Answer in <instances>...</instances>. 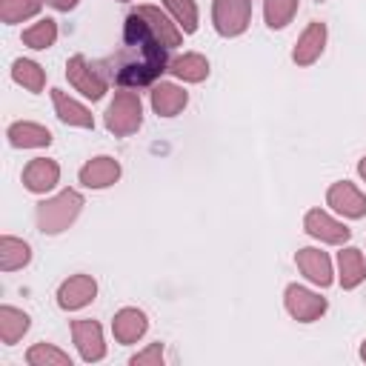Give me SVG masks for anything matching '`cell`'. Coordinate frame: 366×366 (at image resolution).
Instances as JSON below:
<instances>
[{
  "label": "cell",
  "instance_id": "21",
  "mask_svg": "<svg viewBox=\"0 0 366 366\" xmlns=\"http://www.w3.org/2000/svg\"><path fill=\"white\" fill-rule=\"evenodd\" d=\"M169 71L177 77V80H186V83H200L209 77V60L197 51H189V54H180L169 63Z\"/></svg>",
  "mask_w": 366,
  "mask_h": 366
},
{
  "label": "cell",
  "instance_id": "10",
  "mask_svg": "<svg viewBox=\"0 0 366 366\" xmlns=\"http://www.w3.org/2000/svg\"><path fill=\"white\" fill-rule=\"evenodd\" d=\"M71 337L80 349V357L86 363H94L106 355V343H103V329L97 320H71Z\"/></svg>",
  "mask_w": 366,
  "mask_h": 366
},
{
  "label": "cell",
  "instance_id": "27",
  "mask_svg": "<svg viewBox=\"0 0 366 366\" xmlns=\"http://www.w3.org/2000/svg\"><path fill=\"white\" fill-rule=\"evenodd\" d=\"M26 360L29 366H71V357L51 343H34L26 352Z\"/></svg>",
  "mask_w": 366,
  "mask_h": 366
},
{
  "label": "cell",
  "instance_id": "9",
  "mask_svg": "<svg viewBox=\"0 0 366 366\" xmlns=\"http://www.w3.org/2000/svg\"><path fill=\"white\" fill-rule=\"evenodd\" d=\"M326 200H329V206H332L335 212H340L343 217L357 220V217L366 214V194H363L355 183H349V180L332 183L329 192H326Z\"/></svg>",
  "mask_w": 366,
  "mask_h": 366
},
{
  "label": "cell",
  "instance_id": "16",
  "mask_svg": "<svg viewBox=\"0 0 366 366\" xmlns=\"http://www.w3.org/2000/svg\"><path fill=\"white\" fill-rule=\"evenodd\" d=\"M137 14L149 23V29L154 31V37H157L166 49L180 46V40H183L180 26H177V23H172V20H169V14H163L157 6H137Z\"/></svg>",
  "mask_w": 366,
  "mask_h": 366
},
{
  "label": "cell",
  "instance_id": "14",
  "mask_svg": "<svg viewBox=\"0 0 366 366\" xmlns=\"http://www.w3.org/2000/svg\"><path fill=\"white\" fill-rule=\"evenodd\" d=\"M80 183L89 186V189H106L112 183H117L120 177V163L109 154H100V157H92L83 169H80Z\"/></svg>",
  "mask_w": 366,
  "mask_h": 366
},
{
  "label": "cell",
  "instance_id": "30",
  "mask_svg": "<svg viewBox=\"0 0 366 366\" xmlns=\"http://www.w3.org/2000/svg\"><path fill=\"white\" fill-rule=\"evenodd\" d=\"M149 363H154V366L163 363V346L160 343H152L149 349H143L140 355L132 357V366H149Z\"/></svg>",
  "mask_w": 366,
  "mask_h": 366
},
{
  "label": "cell",
  "instance_id": "3",
  "mask_svg": "<svg viewBox=\"0 0 366 366\" xmlns=\"http://www.w3.org/2000/svg\"><path fill=\"white\" fill-rule=\"evenodd\" d=\"M143 123V103L137 92H117L106 109V129L114 137H129Z\"/></svg>",
  "mask_w": 366,
  "mask_h": 366
},
{
  "label": "cell",
  "instance_id": "29",
  "mask_svg": "<svg viewBox=\"0 0 366 366\" xmlns=\"http://www.w3.org/2000/svg\"><path fill=\"white\" fill-rule=\"evenodd\" d=\"M163 6L172 14V20L180 26V31L192 34L197 29V6H194V0H163Z\"/></svg>",
  "mask_w": 366,
  "mask_h": 366
},
{
  "label": "cell",
  "instance_id": "17",
  "mask_svg": "<svg viewBox=\"0 0 366 366\" xmlns=\"http://www.w3.org/2000/svg\"><path fill=\"white\" fill-rule=\"evenodd\" d=\"M9 143L14 149H46L51 143V132L40 123H31V120H17L9 126L6 132Z\"/></svg>",
  "mask_w": 366,
  "mask_h": 366
},
{
  "label": "cell",
  "instance_id": "8",
  "mask_svg": "<svg viewBox=\"0 0 366 366\" xmlns=\"http://www.w3.org/2000/svg\"><path fill=\"white\" fill-rule=\"evenodd\" d=\"M94 295H97V283L92 274H71L57 289V306L66 312H74V309L89 306L94 300Z\"/></svg>",
  "mask_w": 366,
  "mask_h": 366
},
{
  "label": "cell",
  "instance_id": "22",
  "mask_svg": "<svg viewBox=\"0 0 366 366\" xmlns=\"http://www.w3.org/2000/svg\"><path fill=\"white\" fill-rule=\"evenodd\" d=\"M29 260H31V246L26 240L11 237V234H3L0 237V269L3 272L23 269Z\"/></svg>",
  "mask_w": 366,
  "mask_h": 366
},
{
  "label": "cell",
  "instance_id": "31",
  "mask_svg": "<svg viewBox=\"0 0 366 366\" xmlns=\"http://www.w3.org/2000/svg\"><path fill=\"white\" fill-rule=\"evenodd\" d=\"M80 0H46V6H51V9H57V11H69V9H74Z\"/></svg>",
  "mask_w": 366,
  "mask_h": 366
},
{
  "label": "cell",
  "instance_id": "23",
  "mask_svg": "<svg viewBox=\"0 0 366 366\" xmlns=\"http://www.w3.org/2000/svg\"><path fill=\"white\" fill-rule=\"evenodd\" d=\"M31 320L26 312L14 309V306H0V340L6 346H14L26 332H29Z\"/></svg>",
  "mask_w": 366,
  "mask_h": 366
},
{
  "label": "cell",
  "instance_id": "15",
  "mask_svg": "<svg viewBox=\"0 0 366 366\" xmlns=\"http://www.w3.org/2000/svg\"><path fill=\"white\" fill-rule=\"evenodd\" d=\"M146 329H149V320H146V315H143L140 309H134V306L120 309V312L114 315V320H112L114 340H117V343H123V346L137 343V340L146 335Z\"/></svg>",
  "mask_w": 366,
  "mask_h": 366
},
{
  "label": "cell",
  "instance_id": "24",
  "mask_svg": "<svg viewBox=\"0 0 366 366\" xmlns=\"http://www.w3.org/2000/svg\"><path fill=\"white\" fill-rule=\"evenodd\" d=\"M11 77H14V83H20L23 89H29L34 94L43 92V86H46V71L34 60H26V57H17L11 63Z\"/></svg>",
  "mask_w": 366,
  "mask_h": 366
},
{
  "label": "cell",
  "instance_id": "12",
  "mask_svg": "<svg viewBox=\"0 0 366 366\" xmlns=\"http://www.w3.org/2000/svg\"><path fill=\"white\" fill-rule=\"evenodd\" d=\"M60 180V166L49 157H34L29 160V166L23 169V186L34 194H46L57 186Z\"/></svg>",
  "mask_w": 366,
  "mask_h": 366
},
{
  "label": "cell",
  "instance_id": "1",
  "mask_svg": "<svg viewBox=\"0 0 366 366\" xmlns=\"http://www.w3.org/2000/svg\"><path fill=\"white\" fill-rule=\"evenodd\" d=\"M100 69L117 86H129V89L149 86L163 71H169L166 46L154 37L149 23L137 11H132L126 17V23H123V43H120V49L112 51L106 60H100Z\"/></svg>",
  "mask_w": 366,
  "mask_h": 366
},
{
  "label": "cell",
  "instance_id": "4",
  "mask_svg": "<svg viewBox=\"0 0 366 366\" xmlns=\"http://www.w3.org/2000/svg\"><path fill=\"white\" fill-rule=\"evenodd\" d=\"M66 77H69V83H71L80 94H86L89 100H100V97L106 94V89H109V77L103 74L100 63H92V60H86L83 54L69 57V63H66Z\"/></svg>",
  "mask_w": 366,
  "mask_h": 366
},
{
  "label": "cell",
  "instance_id": "6",
  "mask_svg": "<svg viewBox=\"0 0 366 366\" xmlns=\"http://www.w3.org/2000/svg\"><path fill=\"white\" fill-rule=\"evenodd\" d=\"M283 303H286V312H289L295 320H300V323L317 320V317L326 312V306H329L326 297H320V295H315V292H309V289H303V286H297V283L286 286Z\"/></svg>",
  "mask_w": 366,
  "mask_h": 366
},
{
  "label": "cell",
  "instance_id": "13",
  "mask_svg": "<svg viewBox=\"0 0 366 366\" xmlns=\"http://www.w3.org/2000/svg\"><path fill=\"white\" fill-rule=\"evenodd\" d=\"M323 46H326V23L315 20L306 26V31L297 37L295 43V51H292V60L297 66H312L320 54H323Z\"/></svg>",
  "mask_w": 366,
  "mask_h": 366
},
{
  "label": "cell",
  "instance_id": "7",
  "mask_svg": "<svg viewBox=\"0 0 366 366\" xmlns=\"http://www.w3.org/2000/svg\"><path fill=\"white\" fill-rule=\"evenodd\" d=\"M303 229H306V234L317 237L320 243H332V246L346 243L349 234H352L349 226H343L340 220H335V217L326 214L323 209H312V212H306V217H303Z\"/></svg>",
  "mask_w": 366,
  "mask_h": 366
},
{
  "label": "cell",
  "instance_id": "19",
  "mask_svg": "<svg viewBox=\"0 0 366 366\" xmlns=\"http://www.w3.org/2000/svg\"><path fill=\"white\" fill-rule=\"evenodd\" d=\"M51 100H54V112H57V117H60L63 123L80 126V129H92V126H94L92 112H89L83 103H77L74 97H69L63 89H51Z\"/></svg>",
  "mask_w": 366,
  "mask_h": 366
},
{
  "label": "cell",
  "instance_id": "18",
  "mask_svg": "<svg viewBox=\"0 0 366 366\" xmlns=\"http://www.w3.org/2000/svg\"><path fill=\"white\" fill-rule=\"evenodd\" d=\"M186 103H189L186 89H180V86H174V83H157L154 92H152V109H154V114H160V117H174V114H180V112L186 109Z\"/></svg>",
  "mask_w": 366,
  "mask_h": 366
},
{
  "label": "cell",
  "instance_id": "32",
  "mask_svg": "<svg viewBox=\"0 0 366 366\" xmlns=\"http://www.w3.org/2000/svg\"><path fill=\"white\" fill-rule=\"evenodd\" d=\"M357 174L366 180V157H360V163H357Z\"/></svg>",
  "mask_w": 366,
  "mask_h": 366
},
{
  "label": "cell",
  "instance_id": "28",
  "mask_svg": "<svg viewBox=\"0 0 366 366\" xmlns=\"http://www.w3.org/2000/svg\"><path fill=\"white\" fill-rule=\"evenodd\" d=\"M43 0H0V20L3 23H23L40 11Z\"/></svg>",
  "mask_w": 366,
  "mask_h": 366
},
{
  "label": "cell",
  "instance_id": "25",
  "mask_svg": "<svg viewBox=\"0 0 366 366\" xmlns=\"http://www.w3.org/2000/svg\"><path fill=\"white\" fill-rule=\"evenodd\" d=\"M300 0H263V17L269 29H286L297 14Z\"/></svg>",
  "mask_w": 366,
  "mask_h": 366
},
{
  "label": "cell",
  "instance_id": "5",
  "mask_svg": "<svg viewBox=\"0 0 366 366\" xmlns=\"http://www.w3.org/2000/svg\"><path fill=\"white\" fill-rule=\"evenodd\" d=\"M212 20L217 34L223 37H237L249 29L252 20V0H214L212 6Z\"/></svg>",
  "mask_w": 366,
  "mask_h": 366
},
{
  "label": "cell",
  "instance_id": "26",
  "mask_svg": "<svg viewBox=\"0 0 366 366\" xmlns=\"http://www.w3.org/2000/svg\"><path fill=\"white\" fill-rule=\"evenodd\" d=\"M54 40H57V23L51 17H43V20H37L34 26H29L23 31V43L29 49H37V51L54 46Z\"/></svg>",
  "mask_w": 366,
  "mask_h": 366
},
{
  "label": "cell",
  "instance_id": "2",
  "mask_svg": "<svg viewBox=\"0 0 366 366\" xmlns=\"http://www.w3.org/2000/svg\"><path fill=\"white\" fill-rule=\"evenodd\" d=\"M80 209H83V194L77 189H63L60 194L37 203V212H34L37 229L43 234H60L77 220Z\"/></svg>",
  "mask_w": 366,
  "mask_h": 366
},
{
  "label": "cell",
  "instance_id": "33",
  "mask_svg": "<svg viewBox=\"0 0 366 366\" xmlns=\"http://www.w3.org/2000/svg\"><path fill=\"white\" fill-rule=\"evenodd\" d=\"M360 357L366 360V340H363V346H360Z\"/></svg>",
  "mask_w": 366,
  "mask_h": 366
},
{
  "label": "cell",
  "instance_id": "11",
  "mask_svg": "<svg viewBox=\"0 0 366 366\" xmlns=\"http://www.w3.org/2000/svg\"><path fill=\"white\" fill-rule=\"evenodd\" d=\"M295 263H297V269L306 274V280H312L315 286H320V289L332 286L335 277H332V260H329L326 252L306 246V249H300V252L295 254Z\"/></svg>",
  "mask_w": 366,
  "mask_h": 366
},
{
  "label": "cell",
  "instance_id": "20",
  "mask_svg": "<svg viewBox=\"0 0 366 366\" xmlns=\"http://www.w3.org/2000/svg\"><path fill=\"white\" fill-rule=\"evenodd\" d=\"M337 269H340V286L343 289H355L366 280V260L363 252L349 246L343 252H337Z\"/></svg>",
  "mask_w": 366,
  "mask_h": 366
},
{
  "label": "cell",
  "instance_id": "34",
  "mask_svg": "<svg viewBox=\"0 0 366 366\" xmlns=\"http://www.w3.org/2000/svg\"><path fill=\"white\" fill-rule=\"evenodd\" d=\"M120 3H126V0H120Z\"/></svg>",
  "mask_w": 366,
  "mask_h": 366
}]
</instances>
